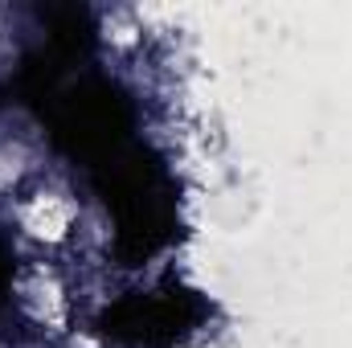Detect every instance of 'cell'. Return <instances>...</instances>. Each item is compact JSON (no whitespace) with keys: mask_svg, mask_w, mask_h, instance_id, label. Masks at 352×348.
I'll list each match as a JSON object with an SVG mask.
<instances>
[{"mask_svg":"<svg viewBox=\"0 0 352 348\" xmlns=\"http://www.w3.org/2000/svg\"><path fill=\"white\" fill-rule=\"evenodd\" d=\"M70 217H74V209H70L62 197H54V193H41V197H33V201L21 209V221H25V230H29L33 238H45V242H58V238H66V230H70Z\"/></svg>","mask_w":352,"mask_h":348,"instance_id":"obj_1","label":"cell"}]
</instances>
